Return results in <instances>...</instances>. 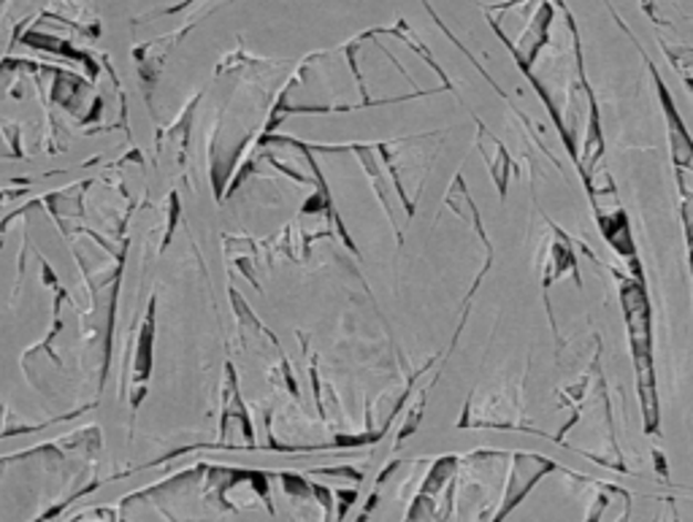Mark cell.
<instances>
[{
  "label": "cell",
  "instance_id": "cell-1",
  "mask_svg": "<svg viewBox=\"0 0 693 522\" xmlns=\"http://www.w3.org/2000/svg\"><path fill=\"white\" fill-rule=\"evenodd\" d=\"M455 469H458L455 455L436 460L404 522H447L455 503Z\"/></svg>",
  "mask_w": 693,
  "mask_h": 522
},
{
  "label": "cell",
  "instance_id": "cell-2",
  "mask_svg": "<svg viewBox=\"0 0 693 522\" xmlns=\"http://www.w3.org/2000/svg\"><path fill=\"white\" fill-rule=\"evenodd\" d=\"M561 471V466L556 460L545 458V455L537 452H515L509 458V473H507V488H504L501 495V507L496 509L494 520L490 522H504L515 509L526 501L528 493L537 488L539 479H545L547 473Z\"/></svg>",
  "mask_w": 693,
  "mask_h": 522
},
{
  "label": "cell",
  "instance_id": "cell-3",
  "mask_svg": "<svg viewBox=\"0 0 693 522\" xmlns=\"http://www.w3.org/2000/svg\"><path fill=\"white\" fill-rule=\"evenodd\" d=\"M599 484V493H596V498H593V503L591 507H588V514H586V520L582 522H601V514H604V509L610 507V501H612V495H629V490H623V488H618V484H601V482H596Z\"/></svg>",
  "mask_w": 693,
  "mask_h": 522
},
{
  "label": "cell",
  "instance_id": "cell-4",
  "mask_svg": "<svg viewBox=\"0 0 693 522\" xmlns=\"http://www.w3.org/2000/svg\"><path fill=\"white\" fill-rule=\"evenodd\" d=\"M653 458H655V471H659L661 482H669V471H666V460H664V455H661V452H653Z\"/></svg>",
  "mask_w": 693,
  "mask_h": 522
},
{
  "label": "cell",
  "instance_id": "cell-5",
  "mask_svg": "<svg viewBox=\"0 0 693 522\" xmlns=\"http://www.w3.org/2000/svg\"><path fill=\"white\" fill-rule=\"evenodd\" d=\"M618 522H631V495L625 498V509H623V514L618 518Z\"/></svg>",
  "mask_w": 693,
  "mask_h": 522
}]
</instances>
